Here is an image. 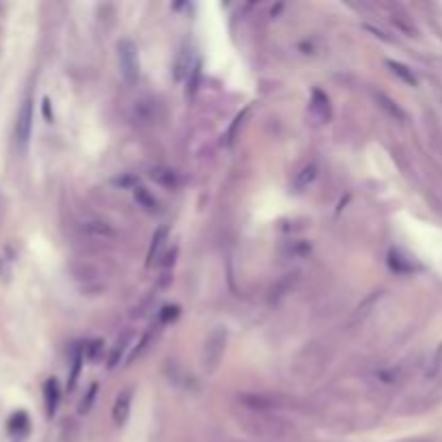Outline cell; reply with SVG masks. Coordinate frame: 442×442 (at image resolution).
Returning <instances> with one entry per match:
<instances>
[{
	"label": "cell",
	"instance_id": "1",
	"mask_svg": "<svg viewBox=\"0 0 442 442\" xmlns=\"http://www.w3.org/2000/svg\"><path fill=\"white\" fill-rule=\"evenodd\" d=\"M30 126H32V104L30 99H26L20 110V119H17V140H20L22 147H26L30 138Z\"/></svg>",
	"mask_w": 442,
	"mask_h": 442
}]
</instances>
